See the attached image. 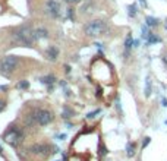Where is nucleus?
Segmentation results:
<instances>
[{
	"label": "nucleus",
	"mask_w": 167,
	"mask_h": 161,
	"mask_svg": "<svg viewBox=\"0 0 167 161\" xmlns=\"http://www.w3.org/2000/svg\"><path fill=\"white\" fill-rule=\"evenodd\" d=\"M13 38L18 44H22L25 47H32V44L37 41L35 29H31L30 27H22V28L15 31Z\"/></svg>",
	"instance_id": "nucleus-1"
},
{
	"label": "nucleus",
	"mask_w": 167,
	"mask_h": 161,
	"mask_svg": "<svg viewBox=\"0 0 167 161\" xmlns=\"http://www.w3.org/2000/svg\"><path fill=\"white\" fill-rule=\"evenodd\" d=\"M109 31V25L107 22L101 21V19H95V21H91L88 22L87 25L84 27V32L88 35V37H100V35H104L106 32Z\"/></svg>",
	"instance_id": "nucleus-2"
},
{
	"label": "nucleus",
	"mask_w": 167,
	"mask_h": 161,
	"mask_svg": "<svg viewBox=\"0 0 167 161\" xmlns=\"http://www.w3.org/2000/svg\"><path fill=\"white\" fill-rule=\"evenodd\" d=\"M23 139V132L21 128H16V126H10L5 135H3V141L7 142L10 146H18Z\"/></svg>",
	"instance_id": "nucleus-3"
},
{
	"label": "nucleus",
	"mask_w": 167,
	"mask_h": 161,
	"mask_svg": "<svg viewBox=\"0 0 167 161\" xmlns=\"http://www.w3.org/2000/svg\"><path fill=\"white\" fill-rule=\"evenodd\" d=\"M18 65V56H13V54H7L0 61V73H2L3 76L9 78L12 75V72L15 70Z\"/></svg>",
	"instance_id": "nucleus-4"
},
{
	"label": "nucleus",
	"mask_w": 167,
	"mask_h": 161,
	"mask_svg": "<svg viewBox=\"0 0 167 161\" xmlns=\"http://www.w3.org/2000/svg\"><path fill=\"white\" fill-rule=\"evenodd\" d=\"M35 119H37V125L40 126H47L53 122V113L47 108H40L35 111Z\"/></svg>",
	"instance_id": "nucleus-5"
},
{
	"label": "nucleus",
	"mask_w": 167,
	"mask_h": 161,
	"mask_svg": "<svg viewBox=\"0 0 167 161\" xmlns=\"http://www.w3.org/2000/svg\"><path fill=\"white\" fill-rule=\"evenodd\" d=\"M51 146L48 144H34L30 146V152L32 155H38V157H46L48 155L51 151Z\"/></svg>",
	"instance_id": "nucleus-6"
},
{
	"label": "nucleus",
	"mask_w": 167,
	"mask_h": 161,
	"mask_svg": "<svg viewBox=\"0 0 167 161\" xmlns=\"http://www.w3.org/2000/svg\"><path fill=\"white\" fill-rule=\"evenodd\" d=\"M46 12L51 18H59L60 16V12H62L60 2H59V0H48V2L46 3Z\"/></svg>",
	"instance_id": "nucleus-7"
},
{
	"label": "nucleus",
	"mask_w": 167,
	"mask_h": 161,
	"mask_svg": "<svg viewBox=\"0 0 167 161\" xmlns=\"http://www.w3.org/2000/svg\"><path fill=\"white\" fill-rule=\"evenodd\" d=\"M46 57L50 60V61H54L57 57H59V48L56 45H50L47 50H46Z\"/></svg>",
	"instance_id": "nucleus-8"
},
{
	"label": "nucleus",
	"mask_w": 167,
	"mask_h": 161,
	"mask_svg": "<svg viewBox=\"0 0 167 161\" xmlns=\"http://www.w3.org/2000/svg\"><path fill=\"white\" fill-rule=\"evenodd\" d=\"M40 82L50 86V85H53V84L56 82V76H54V75H44V76L40 78Z\"/></svg>",
	"instance_id": "nucleus-9"
},
{
	"label": "nucleus",
	"mask_w": 167,
	"mask_h": 161,
	"mask_svg": "<svg viewBox=\"0 0 167 161\" xmlns=\"http://www.w3.org/2000/svg\"><path fill=\"white\" fill-rule=\"evenodd\" d=\"M132 47H133V38H132L131 34H127L126 40H125V54L129 53V50H131Z\"/></svg>",
	"instance_id": "nucleus-10"
},
{
	"label": "nucleus",
	"mask_w": 167,
	"mask_h": 161,
	"mask_svg": "<svg viewBox=\"0 0 167 161\" xmlns=\"http://www.w3.org/2000/svg\"><path fill=\"white\" fill-rule=\"evenodd\" d=\"M135 155V144L133 142H127L126 144V157L132 158Z\"/></svg>",
	"instance_id": "nucleus-11"
},
{
	"label": "nucleus",
	"mask_w": 167,
	"mask_h": 161,
	"mask_svg": "<svg viewBox=\"0 0 167 161\" xmlns=\"http://www.w3.org/2000/svg\"><path fill=\"white\" fill-rule=\"evenodd\" d=\"M35 37H37V40H40V38H47L48 37V31L46 28H37L35 29Z\"/></svg>",
	"instance_id": "nucleus-12"
},
{
	"label": "nucleus",
	"mask_w": 167,
	"mask_h": 161,
	"mask_svg": "<svg viewBox=\"0 0 167 161\" xmlns=\"http://www.w3.org/2000/svg\"><path fill=\"white\" fill-rule=\"evenodd\" d=\"M151 91H152V85H151V78L148 76V78L145 79V90H144V95L148 98V97L151 95Z\"/></svg>",
	"instance_id": "nucleus-13"
},
{
	"label": "nucleus",
	"mask_w": 167,
	"mask_h": 161,
	"mask_svg": "<svg viewBox=\"0 0 167 161\" xmlns=\"http://www.w3.org/2000/svg\"><path fill=\"white\" fill-rule=\"evenodd\" d=\"M147 44L148 45H151V44H156V43H160L161 40H160V37H157V35H154L152 32H150V35L147 37Z\"/></svg>",
	"instance_id": "nucleus-14"
},
{
	"label": "nucleus",
	"mask_w": 167,
	"mask_h": 161,
	"mask_svg": "<svg viewBox=\"0 0 167 161\" xmlns=\"http://www.w3.org/2000/svg\"><path fill=\"white\" fill-rule=\"evenodd\" d=\"M145 22H147V27H157L158 25V19L157 18H152V16H147L145 18Z\"/></svg>",
	"instance_id": "nucleus-15"
},
{
	"label": "nucleus",
	"mask_w": 167,
	"mask_h": 161,
	"mask_svg": "<svg viewBox=\"0 0 167 161\" xmlns=\"http://www.w3.org/2000/svg\"><path fill=\"white\" fill-rule=\"evenodd\" d=\"M72 116H73V110L70 107H65V108H63V113H62V117L63 119H69Z\"/></svg>",
	"instance_id": "nucleus-16"
},
{
	"label": "nucleus",
	"mask_w": 167,
	"mask_h": 161,
	"mask_svg": "<svg viewBox=\"0 0 167 161\" xmlns=\"http://www.w3.org/2000/svg\"><path fill=\"white\" fill-rule=\"evenodd\" d=\"M28 86H30V82L28 81H21V82H18L16 88L18 90H28Z\"/></svg>",
	"instance_id": "nucleus-17"
},
{
	"label": "nucleus",
	"mask_w": 167,
	"mask_h": 161,
	"mask_svg": "<svg viewBox=\"0 0 167 161\" xmlns=\"http://www.w3.org/2000/svg\"><path fill=\"white\" fill-rule=\"evenodd\" d=\"M127 10H129V12H127V13H129V16L133 18V16L136 15V12H138V7H136V5H131L129 7H127Z\"/></svg>",
	"instance_id": "nucleus-18"
},
{
	"label": "nucleus",
	"mask_w": 167,
	"mask_h": 161,
	"mask_svg": "<svg viewBox=\"0 0 167 161\" xmlns=\"http://www.w3.org/2000/svg\"><path fill=\"white\" fill-rule=\"evenodd\" d=\"M100 113H101V110H100V108H97V110H94V111H89V113L87 114V119H88V120H91V119H94V117H95L97 114H100Z\"/></svg>",
	"instance_id": "nucleus-19"
},
{
	"label": "nucleus",
	"mask_w": 167,
	"mask_h": 161,
	"mask_svg": "<svg viewBox=\"0 0 167 161\" xmlns=\"http://www.w3.org/2000/svg\"><path fill=\"white\" fill-rule=\"evenodd\" d=\"M66 16H68L70 21H73V9H72V7H69V9L66 10Z\"/></svg>",
	"instance_id": "nucleus-20"
},
{
	"label": "nucleus",
	"mask_w": 167,
	"mask_h": 161,
	"mask_svg": "<svg viewBox=\"0 0 167 161\" xmlns=\"http://www.w3.org/2000/svg\"><path fill=\"white\" fill-rule=\"evenodd\" d=\"M150 142H151V138H150V136L144 138V142H142V150H144V148H147V146L150 145Z\"/></svg>",
	"instance_id": "nucleus-21"
},
{
	"label": "nucleus",
	"mask_w": 167,
	"mask_h": 161,
	"mask_svg": "<svg viewBox=\"0 0 167 161\" xmlns=\"http://www.w3.org/2000/svg\"><path fill=\"white\" fill-rule=\"evenodd\" d=\"M5 108H6V103H5L3 100H0V113H2Z\"/></svg>",
	"instance_id": "nucleus-22"
},
{
	"label": "nucleus",
	"mask_w": 167,
	"mask_h": 161,
	"mask_svg": "<svg viewBox=\"0 0 167 161\" xmlns=\"http://www.w3.org/2000/svg\"><path fill=\"white\" fill-rule=\"evenodd\" d=\"M57 152H60L59 146H51V154H57Z\"/></svg>",
	"instance_id": "nucleus-23"
},
{
	"label": "nucleus",
	"mask_w": 167,
	"mask_h": 161,
	"mask_svg": "<svg viewBox=\"0 0 167 161\" xmlns=\"http://www.w3.org/2000/svg\"><path fill=\"white\" fill-rule=\"evenodd\" d=\"M66 3H69V5H75V3H79L81 0H65Z\"/></svg>",
	"instance_id": "nucleus-24"
},
{
	"label": "nucleus",
	"mask_w": 167,
	"mask_h": 161,
	"mask_svg": "<svg viewBox=\"0 0 167 161\" xmlns=\"http://www.w3.org/2000/svg\"><path fill=\"white\" fill-rule=\"evenodd\" d=\"M101 155H106L107 154V151H106V146H101V152H100Z\"/></svg>",
	"instance_id": "nucleus-25"
},
{
	"label": "nucleus",
	"mask_w": 167,
	"mask_h": 161,
	"mask_svg": "<svg viewBox=\"0 0 167 161\" xmlns=\"http://www.w3.org/2000/svg\"><path fill=\"white\" fill-rule=\"evenodd\" d=\"M65 72H66V73H70V66L66 65V66H65Z\"/></svg>",
	"instance_id": "nucleus-26"
},
{
	"label": "nucleus",
	"mask_w": 167,
	"mask_h": 161,
	"mask_svg": "<svg viewBox=\"0 0 167 161\" xmlns=\"http://www.w3.org/2000/svg\"><path fill=\"white\" fill-rule=\"evenodd\" d=\"M163 106L167 107V98H163Z\"/></svg>",
	"instance_id": "nucleus-27"
},
{
	"label": "nucleus",
	"mask_w": 167,
	"mask_h": 161,
	"mask_svg": "<svg viewBox=\"0 0 167 161\" xmlns=\"http://www.w3.org/2000/svg\"><path fill=\"white\" fill-rule=\"evenodd\" d=\"M139 2H141V5H142V6H144V7H145V6H147V2H145V0H139Z\"/></svg>",
	"instance_id": "nucleus-28"
},
{
	"label": "nucleus",
	"mask_w": 167,
	"mask_h": 161,
	"mask_svg": "<svg viewBox=\"0 0 167 161\" xmlns=\"http://www.w3.org/2000/svg\"><path fill=\"white\" fill-rule=\"evenodd\" d=\"M163 61H164V63H166V66H167V56H166V57H163Z\"/></svg>",
	"instance_id": "nucleus-29"
},
{
	"label": "nucleus",
	"mask_w": 167,
	"mask_h": 161,
	"mask_svg": "<svg viewBox=\"0 0 167 161\" xmlns=\"http://www.w3.org/2000/svg\"><path fill=\"white\" fill-rule=\"evenodd\" d=\"M0 152H2V145H0Z\"/></svg>",
	"instance_id": "nucleus-30"
}]
</instances>
